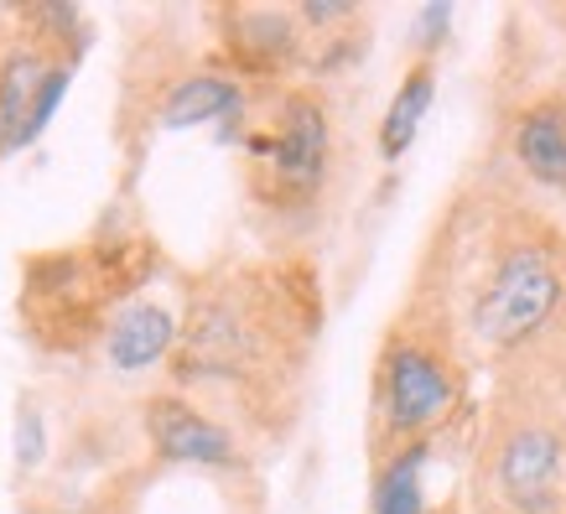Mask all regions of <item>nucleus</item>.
<instances>
[{
    "label": "nucleus",
    "mask_w": 566,
    "mask_h": 514,
    "mask_svg": "<svg viewBox=\"0 0 566 514\" xmlns=\"http://www.w3.org/2000/svg\"><path fill=\"white\" fill-rule=\"evenodd\" d=\"M161 130H192V125H223V140L244 120V84L234 73H188L167 88L156 109Z\"/></svg>",
    "instance_id": "423d86ee"
},
{
    "label": "nucleus",
    "mask_w": 566,
    "mask_h": 514,
    "mask_svg": "<svg viewBox=\"0 0 566 514\" xmlns=\"http://www.w3.org/2000/svg\"><path fill=\"white\" fill-rule=\"evenodd\" d=\"M452 411V375L421 343H390L379 364V416L395 437H421Z\"/></svg>",
    "instance_id": "f03ea898"
},
{
    "label": "nucleus",
    "mask_w": 566,
    "mask_h": 514,
    "mask_svg": "<svg viewBox=\"0 0 566 514\" xmlns=\"http://www.w3.org/2000/svg\"><path fill=\"white\" fill-rule=\"evenodd\" d=\"M427 442L400 447L390 463L379 468L369 514H427Z\"/></svg>",
    "instance_id": "9b49d317"
},
{
    "label": "nucleus",
    "mask_w": 566,
    "mask_h": 514,
    "mask_svg": "<svg viewBox=\"0 0 566 514\" xmlns=\"http://www.w3.org/2000/svg\"><path fill=\"white\" fill-rule=\"evenodd\" d=\"M515 156L525 161L531 177L566 188V115L556 109V104H541V109H531V115L520 120Z\"/></svg>",
    "instance_id": "9d476101"
},
{
    "label": "nucleus",
    "mask_w": 566,
    "mask_h": 514,
    "mask_svg": "<svg viewBox=\"0 0 566 514\" xmlns=\"http://www.w3.org/2000/svg\"><path fill=\"white\" fill-rule=\"evenodd\" d=\"M566 473V447L556 431H520L510 437V447L499 452V489L525 504V510H546L556 504V483Z\"/></svg>",
    "instance_id": "39448f33"
},
{
    "label": "nucleus",
    "mask_w": 566,
    "mask_h": 514,
    "mask_svg": "<svg viewBox=\"0 0 566 514\" xmlns=\"http://www.w3.org/2000/svg\"><path fill=\"white\" fill-rule=\"evenodd\" d=\"M177 333H182V323L161 302H125L115 312V323L104 327V359L120 375L156 369L177 348Z\"/></svg>",
    "instance_id": "0eeeda50"
},
{
    "label": "nucleus",
    "mask_w": 566,
    "mask_h": 514,
    "mask_svg": "<svg viewBox=\"0 0 566 514\" xmlns=\"http://www.w3.org/2000/svg\"><path fill=\"white\" fill-rule=\"evenodd\" d=\"M244 151L265 171L271 198L307 203L327 177V109L312 94H286L271 130H250Z\"/></svg>",
    "instance_id": "f257e3e1"
},
{
    "label": "nucleus",
    "mask_w": 566,
    "mask_h": 514,
    "mask_svg": "<svg viewBox=\"0 0 566 514\" xmlns=\"http://www.w3.org/2000/svg\"><path fill=\"white\" fill-rule=\"evenodd\" d=\"M447 27H452V6H447V0H437V6H427V11H421V17H416V27H411V42L421 52L427 48H437V42H442V32Z\"/></svg>",
    "instance_id": "4468645a"
},
{
    "label": "nucleus",
    "mask_w": 566,
    "mask_h": 514,
    "mask_svg": "<svg viewBox=\"0 0 566 514\" xmlns=\"http://www.w3.org/2000/svg\"><path fill=\"white\" fill-rule=\"evenodd\" d=\"M562 302V275L541 250H510L479 302V327L489 338H520L551 317Z\"/></svg>",
    "instance_id": "7ed1b4c3"
},
{
    "label": "nucleus",
    "mask_w": 566,
    "mask_h": 514,
    "mask_svg": "<svg viewBox=\"0 0 566 514\" xmlns=\"http://www.w3.org/2000/svg\"><path fill=\"white\" fill-rule=\"evenodd\" d=\"M431 99H437V73L421 63V69L406 73V84L395 88L390 109H385V120H379V156L385 161H400V156L411 151L416 130H421V120H427Z\"/></svg>",
    "instance_id": "1a4fd4ad"
},
{
    "label": "nucleus",
    "mask_w": 566,
    "mask_h": 514,
    "mask_svg": "<svg viewBox=\"0 0 566 514\" xmlns=\"http://www.w3.org/2000/svg\"><path fill=\"white\" fill-rule=\"evenodd\" d=\"M146 437H151L156 458H167L177 468H234L240 447L229 437V427H219L213 416H203L198 406L177 400V395H156L146 406Z\"/></svg>",
    "instance_id": "20e7f679"
},
{
    "label": "nucleus",
    "mask_w": 566,
    "mask_h": 514,
    "mask_svg": "<svg viewBox=\"0 0 566 514\" xmlns=\"http://www.w3.org/2000/svg\"><path fill=\"white\" fill-rule=\"evenodd\" d=\"M11 447H17V468L32 473V468L48 463V416L36 411L32 400L17 411V431H11Z\"/></svg>",
    "instance_id": "ddd939ff"
},
{
    "label": "nucleus",
    "mask_w": 566,
    "mask_h": 514,
    "mask_svg": "<svg viewBox=\"0 0 566 514\" xmlns=\"http://www.w3.org/2000/svg\"><path fill=\"white\" fill-rule=\"evenodd\" d=\"M69 84H73V63H52V69L42 73V84H36V94H32V109H27V125H21V146H32L52 125V115L69 99Z\"/></svg>",
    "instance_id": "f8f14e48"
},
{
    "label": "nucleus",
    "mask_w": 566,
    "mask_h": 514,
    "mask_svg": "<svg viewBox=\"0 0 566 514\" xmlns=\"http://www.w3.org/2000/svg\"><path fill=\"white\" fill-rule=\"evenodd\" d=\"M292 17L307 21V27H333V21L354 17V6H344V0H307V6H296Z\"/></svg>",
    "instance_id": "2eb2a0df"
},
{
    "label": "nucleus",
    "mask_w": 566,
    "mask_h": 514,
    "mask_svg": "<svg viewBox=\"0 0 566 514\" xmlns=\"http://www.w3.org/2000/svg\"><path fill=\"white\" fill-rule=\"evenodd\" d=\"M223 36L244 73H281L302 57V21L292 11H229Z\"/></svg>",
    "instance_id": "6e6552de"
}]
</instances>
